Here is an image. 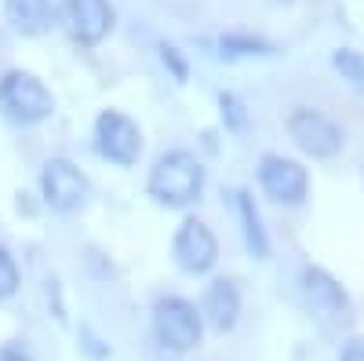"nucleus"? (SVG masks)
<instances>
[{
	"label": "nucleus",
	"instance_id": "f257e3e1",
	"mask_svg": "<svg viewBox=\"0 0 364 361\" xmlns=\"http://www.w3.org/2000/svg\"><path fill=\"white\" fill-rule=\"evenodd\" d=\"M208 187V168L193 150H164L154 157L146 175V194L154 197V204L161 208H175V212H186L204 197Z\"/></svg>",
	"mask_w": 364,
	"mask_h": 361
},
{
	"label": "nucleus",
	"instance_id": "f03ea898",
	"mask_svg": "<svg viewBox=\"0 0 364 361\" xmlns=\"http://www.w3.org/2000/svg\"><path fill=\"white\" fill-rule=\"evenodd\" d=\"M149 328H154V343L171 357L197 350L208 333L197 303L186 295H157L154 310H149Z\"/></svg>",
	"mask_w": 364,
	"mask_h": 361
},
{
	"label": "nucleus",
	"instance_id": "7ed1b4c3",
	"mask_svg": "<svg viewBox=\"0 0 364 361\" xmlns=\"http://www.w3.org/2000/svg\"><path fill=\"white\" fill-rule=\"evenodd\" d=\"M55 106H58L55 92L33 70L11 66V70L0 73V113H4L11 125L37 128V125L55 117Z\"/></svg>",
	"mask_w": 364,
	"mask_h": 361
},
{
	"label": "nucleus",
	"instance_id": "20e7f679",
	"mask_svg": "<svg viewBox=\"0 0 364 361\" xmlns=\"http://www.w3.org/2000/svg\"><path fill=\"white\" fill-rule=\"evenodd\" d=\"M284 128H288V139L295 142V150L310 161H336L346 146V128L339 120L317 106H306V103L288 110Z\"/></svg>",
	"mask_w": 364,
	"mask_h": 361
},
{
	"label": "nucleus",
	"instance_id": "39448f33",
	"mask_svg": "<svg viewBox=\"0 0 364 361\" xmlns=\"http://www.w3.org/2000/svg\"><path fill=\"white\" fill-rule=\"evenodd\" d=\"M37 190L55 216H77L91 204V179L70 157H48L37 172Z\"/></svg>",
	"mask_w": 364,
	"mask_h": 361
},
{
	"label": "nucleus",
	"instance_id": "423d86ee",
	"mask_svg": "<svg viewBox=\"0 0 364 361\" xmlns=\"http://www.w3.org/2000/svg\"><path fill=\"white\" fill-rule=\"evenodd\" d=\"M91 146H95V154L113 164V168H135L139 157H142V128L139 120L124 110H99L95 120H91Z\"/></svg>",
	"mask_w": 364,
	"mask_h": 361
},
{
	"label": "nucleus",
	"instance_id": "0eeeda50",
	"mask_svg": "<svg viewBox=\"0 0 364 361\" xmlns=\"http://www.w3.org/2000/svg\"><path fill=\"white\" fill-rule=\"evenodd\" d=\"M255 179L262 197H269L281 208H302L310 201V168L299 157L277 154V150H266L255 164Z\"/></svg>",
	"mask_w": 364,
	"mask_h": 361
},
{
	"label": "nucleus",
	"instance_id": "6e6552de",
	"mask_svg": "<svg viewBox=\"0 0 364 361\" xmlns=\"http://www.w3.org/2000/svg\"><path fill=\"white\" fill-rule=\"evenodd\" d=\"M295 288H299V299L306 307V314L317 318L321 325H343L350 318V295L331 270H324L317 263H302L295 274Z\"/></svg>",
	"mask_w": 364,
	"mask_h": 361
},
{
	"label": "nucleus",
	"instance_id": "1a4fd4ad",
	"mask_svg": "<svg viewBox=\"0 0 364 361\" xmlns=\"http://www.w3.org/2000/svg\"><path fill=\"white\" fill-rule=\"evenodd\" d=\"M171 263L186 278H204L219 266V234L200 216H182L171 234Z\"/></svg>",
	"mask_w": 364,
	"mask_h": 361
},
{
	"label": "nucleus",
	"instance_id": "9d476101",
	"mask_svg": "<svg viewBox=\"0 0 364 361\" xmlns=\"http://www.w3.org/2000/svg\"><path fill=\"white\" fill-rule=\"evenodd\" d=\"M63 29L77 48H99L117 29V8L109 0H66Z\"/></svg>",
	"mask_w": 364,
	"mask_h": 361
},
{
	"label": "nucleus",
	"instance_id": "9b49d317",
	"mask_svg": "<svg viewBox=\"0 0 364 361\" xmlns=\"http://www.w3.org/2000/svg\"><path fill=\"white\" fill-rule=\"evenodd\" d=\"M200 318H204V328L215 336H230L233 328L240 325V314H245V292H240V285L226 274L211 278L204 285V295L197 303Z\"/></svg>",
	"mask_w": 364,
	"mask_h": 361
},
{
	"label": "nucleus",
	"instance_id": "f8f14e48",
	"mask_svg": "<svg viewBox=\"0 0 364 361\" xmlns=\"http://www.w3.org/2000/svg\"><path fill=\"white\" fill-rule=\"evenodd\" d=\"M4 22L18 37H48L55 29H63V11L66 0H0Z\"/></svg>",
	"mask_w": 364,
	"mask_h": 361
},
{
	"label": "nucleus",
	"instance_id": "ddd939ff",
	"mask_svg": "<svg viewBox=\"0 0 364 361\" xmlns=\"http://www.w3.org/2000/svg\"><path fill=\"white\" fill-rule=\"evenodd\" d=\"M233 201V212H237V226H240V245H245V252L259 263H266L273 256V241H269V230L262 223V212H259V201L248 187H237L230 194Z\"/></svg>",
	"mask_w": 364,
	"mask_h": 361
},
{
	"label": "nucleus",
	"instance_id": "4468645a",
	"mask_svg": "<svg viewBox=\"0 0 364 361\" xmlns=\"http://www.w3.org/2000/svg\"><path fill=\"white\" fill-rule=\"evenodd\" d=\"M215 55L223 63H240V58H269L281 55V44H273L266 37H252V33H223L215 41Z\"/></svg>",
	"mask_w": 364,
	"mask_h": 361
},
{
	"label": "nucleus",
	"instance_id": "2eb2a0df",
	"mask_svg": "<svg viewBox=\"0 0 364 361\" xmlns=\"http://www.w3.org/2000/svg\"><path fill=\"white\" fill-rule=\"evenodd\" d=\"M215 106H219V117H223L226 132L245 135V132L252 128V110H248V103L240 99L237 92H219V95H215Z\"/></svg>",
	"mask_w": 364,
	"mask_h": 361
},
{
	"label": "nucleus",
	"instance_id": "dca6fc26",
	"mask_svg": "<svg viewBox=\"0 0 364 361\" xmlns=\"http://www.w3.org/2000/svg\"><path fill=\"white\" fill-rule=\"evenodd\" d=\"M331 70H336L353 92H364V51L357 48H336L331 51Z\"/></svg>",
	"mask_w": 364,
	"mask_h": 361
},
{
	"label": "nucleus",
	"instance_id": "f3484780",
	"mask_svg": "<svg viewBox=\"0 0 364 361\" xmlns=\"http://www.w3.org/2000/svg\"><path fill=\"white\" fill-rule=\"evenodd\" d=\"M22 288V266L15 259V252L0 241V303H8V299H15Z\"/></svg>",
	"mask_w": 364,
	"mask_h": 361
},
{
	"label": "nucleus",
	"instance_id": "a211bd4d",
	"mask_svg": "<svg viewBox=\"0 0 364 361\" xmlns=\"http://www.w3.org/2000/svg\"><path fill=\"white\" fill-rule=\"evenodd\" d=\"M157 55H161V66L171 73L175 84H186V80H190V58H186V51H182L178 44L157 41Z\"/></svg>",
	"mask_w": 364,
	"mask_h": 361
},
{
	"label": "nucleus",
	"instance_id": "6ab92c4d",
	"mask_svg": "<svg viewBox=\"0 0 364 361\" xmlns=\"http://www.w3.org/2000/svg\"><path fill=\"white\" fill-rule=\"evenodd\" d=\"M0 361H37V357L26 347V340H4L0 343Z\"/></svg>",
	"mask_w": 364,
	"mask_h": 361
},
{
	"label": "nucleus",
	"instance_id": "aec40b11",
	"mask_svg": "<svg viewBox=\"0 0 364 361\" xmlns=\"http://www.w3.org/2000/svg\"><path fill=\"white\" fill-rule=\"evenodd\" d=\"M336 361H364V336H350V340H343Z\"/></svg>",
	"mask_w": 364,
	"mask_h": 361
}]
</instances>
